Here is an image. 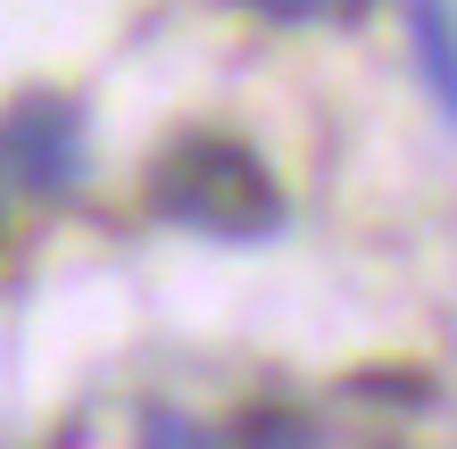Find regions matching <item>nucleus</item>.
<instances>
[{"instance_id": "obj_5", "label": "nucleus", "mask_w": 457, "mask_h": 449, "mask_svg": "<svg viewBox=\"0 0 457 449\" xmlns=\"http://www.w3.org/2000/svg\"><path fill=\"white\" fill-rule=\"evenodd\" d=\"M241 449H316V441H308V425L291 408H258L250 425H241Z\"/></svg>"}, {"instance_id": "obj_2", "label": "nucleus", "mask_w": 457, "mask_h": 449, "mask_svg": "<svg viewBox=\"0 0 457 449\" xmlns=\"http://www.w3.org/2000/svg\"><path fill=\"white\" fill-rule=\"evenodd\" d=\"M0 175L34 200H59L84 183V109L67 92H17L0 109Z\"/></svg>"}, {"instance_id": "obj_3", "label": "nucleus", "mask_w": 457, "mask_h": 449, "mask_svg": "<svg viewBox=\"0 0 457 449\" xmlns=\"http://www.w3.org/2000/svg\"><path fill=\"white\" fill-rule=\"evenodd\" d=\"M408 42H416V67L433 84L441 117L457 125V17H449V0H408Z\"/></svg>"}, {"instance_id": "obj_6", "label": "nucleus", "mask_w": 457, "mask_h": 449, "mask_svg": "<svg viewBox=\"0 0 457 449\" xmlns=\"http://www.w3.org/2000/svg\"><path fill=\"white\" fill-rule=\"evenodd\" d=\"M250 9L283 17V25H308V17H366V0H250Z\"/></svg>"}, {"instance_id": "obj_1", "label": "nucleus", "mask_w": 457, "mask_h": 449, "mask_svg": "<svg viewBox=\"0 0 457 449\" xmlns=\"http://www.w3.org/2000/svg\"><path fill=\"white\" fill-rule=\"evenodd\" d=\"M142 200L167 225H192L208 242H258L283 225V183L266 175V158L233 134H175L150 158Z\"/></svg>"}, {"instance_id": "obj_4", "label": "nucleus", "mask_w": 457, "mask_h": 449, "mask_svg": "<svg viewBox=\"0 0 457 449\" xmlns=\"http://www.w3.org/2000/svg\"><path fill=\"white\" fill-rule=\"evenodd\" d=\"M142 449H225V441L208 433L200 416H183V408H150L142 416Z\"/></svg>"}]
</instances>
